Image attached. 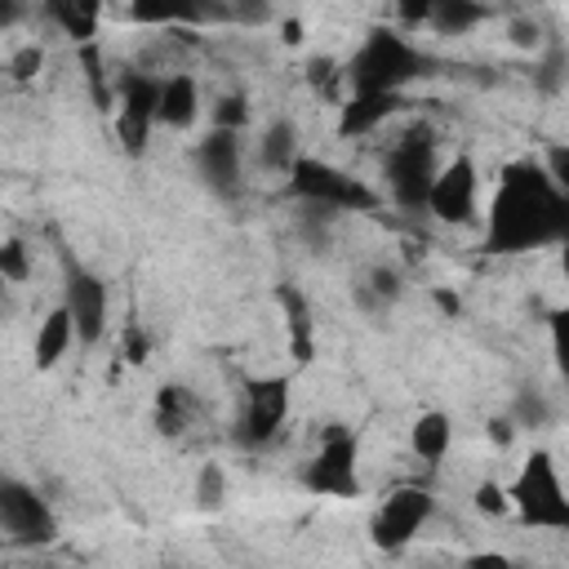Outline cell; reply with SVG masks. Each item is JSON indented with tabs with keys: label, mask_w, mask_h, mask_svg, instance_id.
I'll return each instance as SVG.
<instances>
[{
	"label": "cell",
	"mask_w": 569,
	"mask_h": 569,
	"mask_svg": "<svg viewBox=\"0 0 569 569\" xmlns=\"http://www.w3.org/2000/svg\"><path fill=\"white\" fill-rule=\"evenodd\" d=\"M476 204H480V173H476V160L471 156H453L440 164L436 182H431V196H427V213L445 227H458V222H471L476 218Z\"/></svg>",
	"instance_id": "cell-11"
},
{
	"label": "cell",
	"mask_w": 569,
	"mask_h": 569,
	"mask_svg": "<svg viewBox=\"0 0 569 569\" xmlns=\"http://www.w3.org/2000/svg\"><path fill=\"white\" fill-rule=\"evenodd\" d=\"M485 4H476V0H436V9H431V27L440 31V36H462V31H471L476 22H485Z\"/></svg>",
	"instance_id": "cell-23"
},
{
	"label": "cell",
	"mask_w": 569,
	"mask_h": 569,
	"mask_svg": "<svg viewBox=\"0 0 569 569\" xmlns=\"http://www.w3.org/2000/svg\"><path fill=\"white\" fill-rule=\"evenodd\" d=\"M431 511H436V502H431L427 489H418V485L391 489V493L378 502L373 520H369V538H373V547H382V551H400V547H409V542L418 538V529L431 520Z\"/></svg>",
	"instance_id": "cell-7"
},
{
	"label": "cell",
	"mask_w": 569,
	"mask_h": 569,
	"mask_svg": "<svg viewBox=\"0 0 569 569\" xmlns=\"http://www.w3.org/2000/svg\"><path fill=\"white\" fill-rule=\"evenodd\" d=\"M0 276L9 284H22L31 276V258H27V244L22 240H4L0 244Z\"/></svg>",
	"instance_id": "cell-30"
},
{
	"label": "cell",
	"mask_w": 569,
	"mask_h": 569,
	"mask_svg": "<svg viewBox=\"0 0 569 569\" xmlns=\"http://www.w3.org/2000/svg\"><path fill=\"white\" fill-rule=\"evenodd\" d=\"M280 307H284V320H289V351H293L298 365H307L311 360V311L298 298V289H280Z\"/></svg>",
	"instance_id": "cell-22"
},
{
	"label": "cell",
	"mask_w": 569,
	"mask_h": 569,
	"mask_svg": "<svg viewBox=\"0 0 569 569\" xmlns=\"http://www.w3.org/2000/svg\"><path fill=\"white\" fill-rule=\"evenodd\" d=\"M396 298H400V271H396V267H387V262L369 267V271H365V280L356 284V307H360V311H369V316L387 311Z\"/></svg>",
	"instance_id": "cell-20"
},
{
	"label": "cell",
	"mask_w": 569,
	"mask_h": 569,
	"mask_svg": "<svg viewBox=\"0 0 569 569\" xmlns=\"http://www.w3.org/2000/svg\"><path fill=\"white\" fill-rule=\"evenodd\" d=\"M396 111V98L387 93H347L338 107V133L342 138H365L373 129H382Z\"/></svg>",
	"instance_id": "cell-15"
},
{
	"label": "cell",
	"mask_w": 569,
	"mask_h": 569,
	"mask_svg": "<svg viewBox=\"0 0 569 569\" xmlns=\"http://www.w3.org/2000/svg\"><path fill=\"white\" fill-rule=\"evenodd\" d=\"M476 511L480 516H489V520H502V516H511L516 507H511V489L507 485H498V480H485L480 489H476Z\"/></svg>",
	"instance_id": "cell-27"
},
{
	"label": "cell",
	"mask_w": 569,
	"mask_h": 569,
	"mask_svg": "<svg viewBox=\"0 0 569 569\" xmlns=\"http://www.w3.org/2000/svg\"><path fill=\"white\" fill-rule=\"evenodd\" d=\"M542 169H547V178L556 182V191L569 196V142H551L547 156H542Z\"/></svg>",
	"instance_id": "cell-32"
},
{
	"label": "cell",
	"mask_w": 569,
	"mask_h": 569,
	"mask_svg": "<svg viewBox=\"0 0 569 569\" xmlns=\"http://www.w3.org/2000/svg\"><path fill=\"white\" fill-rule=\"evenodd\" d=\"M284 413H289V382L284 378H253L244 387V400H240L236 440L249 449L271 445L284 427Z\"/></svg>",
	"instance_id": "cell-9"
},
{
	"label": "cell",
	"mask_w": 569,
	"mask_h": 569,
	"mask_svg": "<svg viewBox=\"0 0 569 569\" xmlns=\"http://www.w3.org/2000/svg\"><path fill=\"white\" fill-rule=\"evenodd\" d=\"M449 445H453V422H449L445 409H427V413L413 418V427H409V449H413L418 462H440V458L449 453Z\"/></svg>",
	"instance_id": "cell-18"
},
{
	"label": "cell",
	"mask_w": 569,
	"mask_h": 569,
	"mask_svg": "<svg viewBox=\"0 0 569 569\" xmlns=\"http://www.w3.org/2000/svg\"><path fill=\"white\" fill-rule=\"evenodd\" d=\"M44 18L71 36V40H93L98 36V22H102V9L98 4H80V0H49L44 4Z\"/></svg>",
	"instance_id": "cell-19"
},
{
	"label": "cell",
	"mask_w": 569,
	"mask_h": 569,
	"mask_svg": "<svg viewBox=\"0 0 569 569\" xmlns=\"http://www.w3.org/2000/svg\"><path fill=\"white\" fill-rule=\"evenodd\" d=\"M240 124H249V98L244 93H227L213 102V129L240 133Z\"/></svg>",
	"instance_id": "cell-29"
},
{
	"label": "cell",
	"mask_w": 569,
	"mask_h": 569,
	"mask_svg": "<svg viewBox=\"0 0 569 569\" xmlns=\"http://www.w3.org/2000/svg\"><path fill=\"white\" fill-rule=\"evenodd\" d=\"M62 307L71 311L76 338H80L84 347H93V342L107 333V284H102L93 271H84V267H71V271H67Z\"/></svg>",
	"instance_id": "cell-12"
},
{
	"label": "cell",
	"mask_w": 569,
	"mask_h": 569,
	"mask_svg": "<svg viewBox=\"0 0 569 569\" xmlns=\"http://www.w3.org/2000/svg\"><path fill=\"white\" fill-rule=\"evenodd\" d=\"M307 80H311V89H316V93H333L338 84H347V67H342L338 58L320 53V58H311V62H307Z\"/></svg>",
	"instance_id": "cell-26"
},
{
	"label": "cell",
	"mask_w": 569,
	"mask_h": 569,
	"mask_svg": "<svg viewBox=\"0 0 569 569\" xmlns=\"http://www.w3.org/2000/svg\"><path fill=\"white\" fill-rule=\"evenodd\" d=\"M485 436H489L498 449H507V445H511V436H516V418H511V413L489 418V422H485Z\"/></svg>",
	"instance_id": "cell-37"
},
{
	"label": "cell",
	"mask_w": 569,
	"mask_h": 569,
	"mask_svg": "<svg viewBox=\"0 0 569 569\" xmlns=\"http://www.w3.org/2000/svg\"><path fill=\"white\" fill-rule=\"evenodd\" d=\"M0 525L13 547H49L58 538V516L22 480H0Z\"/></svg>",
	"instance_id": "cell-6"
},
{
	"label": "cell",
	"mask_w": 569,
	"mask_h": 569,
	"mask_svg": "<svg viewBox=\"0 0 569 569\" xmlns=\"http://www.w3.org/2000/svg\"><path fill=\"white\" fill-rule=\"evenodd\" d=\"M160 76L129 71L120 76V107H116V138L129 156H142L151 142V120L160 116Z\"/></svg>",
	"instance_id": "cell-8"
},
{
	"label": "cell",
	"mask_w": 569,
	"mask_h": 569,
	"mask_svg": "<svg viewBox=\"0 0 569 569\" xmlns=\"http://www.w3.org/2000/svg\"><path fill=\"white\" fill-rule=\"evenodd\" d=\"M516 422H525V427H542L547 422V405H542V396H529V391H520V400H516V413H511Z\"/></svg>",
	"instance_id": "cell-35"
},
{
	"label": "cell",
	"mask_w": 569,
	"mask_h": 569,
	"mask_svg": "<svg viewBox=\"0 0 569 569\" xmlns=\"http://www.w3.org/2000/svg\"><path fill=\"white\" fill-rule=\"evenodd\" d=\"M440 173V156H436V133L427 124H409L391 147H387V160H382V178H387V191L400 209H427V196H431V182Z\"/></svg>",
	"instance_id": "cell-3"
},
{
	"label": "cell",
	"mask_w": 569,
	"mask_h": 569,
	"mask_svg": "<svg viewBox=\"0 0 569 569\" xmlns=\"http://www.w3.org/2000/svg\"><path fill=\"white\" fill-rule=\"evenodd\" d=\"M40 62H44V49H40V44H22V49L9 58V71H13L18 80H31V76L40 71Z\"/></svg>",
	"instance_id": "cell-33"
},
{
	"label": "cell",
	"mask_w": 569,
	"mask_h": 569,
	"mask_svg": "<svg viewBox=\"0 0 569 569\" xmlns=\"http://www.w3.org/2000/svg\"><path fill=\"white\" fill-rule=\"evenodd\" d=\"M120 356H124L129 365H142V360L151 356V338H147L142 325H129V329H124V347H120Z\"/></svg>",
	"instance_id": "cell-34"
},
{
	"label": "cell",
	"mask_w": 569,
	"mask_h": 569,
	"mask_svg": "<svg viewBox=\"0 0 569 569\" xmlns=\"http://www.w3.org/2000/svg\"><path fill=\"white\" fill-rule=\"evenodd\" d=\"M71 342H80V338H76V320H71V311L58 302V307H49L44 320L36 325V338H31L36 369H53V365L71 351Z\"/></svg>",
	"instance_id": "cell-16"
},
{
	"label": "cell",
	"mask_w": 569,
	"mask_h": 569,
	"mask_svg": "<svg viewBox=\"0 0 569 569\" xmlns=\"http://www.w3.org/2000/svg\"><path fill=\"white\" fill-rule=\"evenodd\" d=\"M302 485L311 493H325V498H351L360 489V476H356V436L347 427H329L320 436V449H316V458L302 471Z\"/></svg>",
	"instance_id": "cell-10"
},
{
	"label": "cell",
	"mask_w": 569,
	"mask_h": 569,
	"mask_svg": "<svg viewBox=\"0 0 569 569\" xmlns=\"http://www.w3.org/2000/svg\"><path fill=\"white\" fill-rule=\"evenodd\" d=\"M413 76H422V53L396 27H373L356 44V53L347 58L351 93H387V98H396Z\"/></svg>",
	"instance_id": "cell-2"
},
{
	"label": "cell",
	"mask_w": 569,
	"mask_h": 569,
	"mask_svg": "<svg viewBox=\"0 0 569 569\" xmlns=\"http://www.w3.org/2000/svg\"><path fill=\"white\" fill-rule=\"evenodd\" d=\"M458 569H520L511 556H502V551H471Z\"/></svg>",
	"instance_id": "cell-36"
},
{
	"label": "cell",
	"mask_w": 569,
	"mask_h": 569,
	"mask_svg": "<svg viewBox=\"0 0 569 569\" xmlns=\"http://www.w3.org/2000/svg\"><path fill=\"white\" fill-rule=\"evenodd\" d=\"M565 80H569V49L551 40V44L538 53V71H533V84H538L542 93H556Z\"/></svg>",
	"instance_id": "cell-24"
},
{
	"label": "cell",
	"mask_w": 569,
	"mask_h": 569,
	"mask_svg": "<svg viewBox=\"0 0 569 569\" xmlns=\"http://www.w3.org/2000/svg\"><path fill=\"white\" fill-rule=\"evenodd\" d=\"M298 160H302L298 124H293V120H284V116H280V120H271V124L262 129V138H258V164H262L267 173L289 178Z\"/></svg>",
	"instance_id": "cell-17"
},
{
	"label": "cell",
	"mask_w": 569,
	"mask_h": 569,
	"mask_svg": "<svg viewBox=\"0 0 569 569\" xmlns=\"http://www.w3.org/2000/svg\"><path fill=\"white\" fill-rule=\"evenodd\" d=\"M284 182L311 209H329V213H351V209L369 213V209H378V196L360 178H351L347 169H338L329 160H316V156H302Z\"/></svg>",
	"instance_id": "cell-5"
},
{
	"label": "cell",
	"mask_w": 569,
	"mask_h": 569,
	"mask_svg": "<svg viewBox=\"0 0 569 569\" xmlns=\"http://www.w3.org/2000/svg\"><path fill=\"white\" fill-rule=\"evenodd\" d=\"M196 116H200V84H196V76H187V71L164 76V84H160V116L156 120L164 129L182 133V129L196 124Z\"/></svg>",
	"instance_id": "cell-14"
},
{
	"label": "cell",
	"mask_w": 569,
	"mask_h": 569,
	"mask_svg": "<svg viewBox=\"0 0 569 569\" xmlns=\"http://www.w3.org/2000/svg\"><path fill=\"white\" fill-rule=\"evenodd\" d=\"M240 133H227V129H209L200 142H196V169L200 178L222 191V196H236L240 191Z\"/></svg>",
	"instance_id": "cell-13"
},
{
	"label": "cell",
	"mask_w": 569,
	"mask_h": 569,
	"mask_svg": "<svg viewBox=\"0 0 569 569\" xmlns=\"http://www.w3.org/2000/svg\"><path fill=\"white\" fill-rule=\"evenodd\" d=\"M507 40H511L516 49H529V53H542V49H547V40H542V22H538L533 13H516V18L507 22Z\"/></svg>",
	"instance_id": "cell-28"
},
{
	"label": "cell",
	"mask_w": 569,
	"mask_h": 569,
	"mask_svg": "<svg viewBox=\"0 0 569 569\" xmlns=\"http://www.w3.org/2000/svg\"><path fill=\"white\" fill-rule=\"evenodd\" d=\"M507 489H511V507H516V516L525 525H533V529H569V489H565V480H560V471H556L547 449H533Z\"/></svg>",
	"instance_id": "cell-4"
},
{
	"label": "cell",
	"mask_w": 569,
	"mask_h": 569,
	"mask_svg": "<svg viewBox=\"0 0 569 569\" xmlns=\"http://www.w3.org/2000/svg\"><path fill=\"white\" fill-rule=\"evenodd\" d=\"M551 356H556V369H560V378L569 387V307H560L551 316Z\"/></svg>",
	"instance_id": "cell-31"
},
{
	"label": "cell",
	"mask_w": 569,
	"mask_h": 569,
	"mask_svg": "<svg viewBox=\"0 0 569 569\" xmlns=\"http://www.w3.org/2000/svg\"><path fill=\"white\" fill-rule=\"evenodd\" d=\"M222 502H227V471H222V462H204L196 476V507L218 511Z\"/></svg>",
	"instance_id": "cell-25"
},
{
	"label": "cell",
	"mask_w": 569,
	"mask_h": 569,
	"mask_svg": "<svg viewBox=\"0 0 569 569\" xmlns=\"http://www.w3.org/2000/svg\"><path fill=\"white\" fill-rule=\"evenodd\" d=\"M560 271H565V280H569V236L560 240Z\"/></svg>",
	"instance_id": "cell-39"
},
{
	"label": "cell",
	"mask_w": 569,
	"mask_h": 569,
	"mask_svg": "<svg viewBox=\"0 0 569 569\" xmlns=\"http://www.w3.org/2000/svg\"><path fill=\"white\" fill-rule=\"evenodd\" d=\"M569 236V196L556 191V182L547 178L542 164L533 160H516L502 169L493 204H489V222H485V240L498 253H525V249H542V244H560Z\"/></svg>",
	"instance_id": "cell-1"
},
{
	"label": "cell",
	"mask_w": 569,
	"mask_h": 569,
	"mask_svg": "<svg viewBox=\"0 0 569 569\" xmlns=\"http://www.w3.org/2000/svg\"><path fill=\"white\" fill-rule=\"evenodd\" d=\"M191 418H196L191 391L187 387H160V396H156V427H160V436H182L191 427Z\"/></svg>",
	"instance_id": "cell-21"
},
{
	"label": "cell",
	"mask_w": 569,
	"mask_h": 569,
	"mask_svg": "<svg viewBox=\"0 0 569 569\" xmlns=\"http://www.w3.org/2000/svg\"><path fill=\"white\" fill-rule=\"evenodd\" d=\"M280 31H284V40H289V44H298V40H302V22H298V18H284V22H280Z\"/></svg>",
	"instance_id": "cell-38"
}]
</instances>
